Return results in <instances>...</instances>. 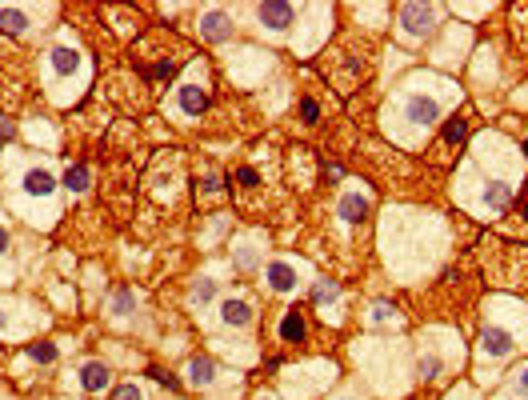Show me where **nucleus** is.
I'll use <instances>...</instances> for the list:
<instances>
[{
    "mask_svg": "<svg viewBox=\"0 0 528 400\" xmlns=\"http://www.w3.org/2000/svg\"><path fill=\"white\" fill-rule=\"evenodd\" d=\"M304 336H308L304 312L301 308H288L285 317H280V340H285V344H304Z\"/></svg>",
    "mask_w": 528,
    "mask_h": 400,
    "instance_id": "8",
    "label": "nucleus"
},
{
    "mask_svg": "<svg viewBox=\"0 0 528 400\" xmlns=\"http://www.w3.org/2000/svg\"><path fill=\"white\" fill-rule=\"evenodd\" d=\"M48 64H52V72H56V77H72V72H77V64H80V52H77V48H52Z\"/></svg>",
    "mask_w": 528,
    "mask_h": 400,
    "instance_id": "14",
    "label": "nucleus"
},
{
    "mask_svg": "<svg viewBox=\"0 0 528 400\" xmlns=\"http://www.w3.org/2000/svg\"><path fill=\"white\" fill-rule=\"evenodd\" d=\"M0 29L20 36V32L29 29V13H24V8H0Z\"/></svg>",
    "mask_w": 528,
    "mask_h": 400,
    "instance_id": "16",
    "label": "nucleus"
},
{
    "mask_svg": "<svg viewBox=\"0 0 528 400\" xmlns=\"http://www.w3.org/2000/svg\"><path fill=\"white\" fill-rule=\"evenodd\" d=\"M416 376H420V381H436V376H440V356H420V365H416Z\"/></svg>",
    "mask_w": 528,
    "mask_h": 400,
    "instance_id": "20",
    "label": "nucleus"
},
{
    "mask_svg": "<svg viewBox=\"0 0 528 400\" xmlns=\"http://www.w3.org/2000/svg\"><path fill=\"white\" fill-rule=\"evenodd\" d=\"M80 384H84V392H104L112 384V368L104 360H88L80 368Z\"/></svg>",
    "mask_w": 528,
    "mask_h": 400,
    "instance_id": "6",
    "label": "nucleus"
},
{
    "mask_svg": "<svg viewBox=\"0 0 528 400\" xmlns=\"http://www.w3.org/2000/svg\"><path fill=\"white\" fill-rule=\"evenodd\" d=\"M301 116H304V125H317V120H320V104L304 96V100H301Z\"/></svg>",
    "mask_w": 528,
    "mask_h": 400,
    "instance_id": "25",
    "label": "nucleus"
},
{
    "mask_svg": "<svg viewBox=\"0 0 528 400\" xmlns=\"http://www.w3.org/2000/svg\"><path fill=\"white\" fill-rule=\"evenodd\" d=\"M404 116H408V120H413V125H436V116H440V104H436V100H432V96H408V100H404Z\"/></svg>",
    "mask_w": 528,
    "mask_h": 400,
    "instance_id": "3",
    "label": "nucleus"
},
{
    "mask_svg": "<svg viewBox=\"0 0 528 400\" xmlns=\"http://www.w3.org/2000/svg\"><path fill=\"white\" fill-rule=\"evenodd\" d=\"M0 253H8V228H0Z\"/></svg>",
    "mask_w": 528,
    "mask_h": 400,
    "instance_id": "33",
    "label": "nucleus"
},
{
    "mask_svg": "<svg viewBox=\"0 0 528 400\" xmlns=\"http://www.w3.org/2000/svg\"><path fill=\"white\" fill-rule=\"evenodd\" d=\"M189 381L196 388H208V384L216 381V365H212V356H192L189 360Z\"/></svg>",
    "mask_w": 528,
    "mask_h": 400,
    "instance_id": "11",
    "label": "nucleus"
},
{
    "mask_svg": "<svg viewBox=\"0 0 528 400\" xmlns=\"http://www.w3.org/2000/svg\"><path fill=\"white\" fill-rule=\"evenodd\" d=\"M0 136H13V120H8L4 112H0Z\"/></svg>",
    "mask_w": 528,
    "mask_h": 400,
    "instance_id": "31",
    "label": "nucleus"
},
{
    "mask_svg": "<svg viewBox=\"0 0 528 400\" xmlns=\"http://www.w3.org/2000/svg\"><path fill=\"white\" fill-rule=\"evenodd\" d=\"M525 160H528V141H525Z\"/></svg>",
    "mask_w": 528,
    "mask_h": 400,
    "instance_id": "34",
    "label": "nucleus"
},
{
    "mask_svg": "<svg viewBox=\"0 0 528 400\" xmlns=\"http://www.w3.org/2000/svg\"><path fill=\"white\" fill-rule=\"evenodd\" d=\"M200 36H205V40H228V36H232L228 13H224V8H208V13L200 16Z\"/></svg>",
    "mask_w": 528,
    "mask_h": 400,
    "instance_id": "4",
    "label": "nucleus"
},
{
    "mask_svg": "<svg viewBox=\"0 0 528 400\" xmlns=\"http://www.w3.org/2000/svg\"><path fill=\"white\" fill-rule=\"evenodd\" d=\"M432 20H436V8H429V4H400V24L408 36L432 32Z\"/></svg>",
    "mask_w": 528,
    "mask_h": 400,
    "instance_id": "1",
    "label": "nucleus"
},
{
    "mask_svg": "<svg viewBox=\"0 0 528 400\" xmlns=\"http://www.w3.org/2000/svg\"><path fill=\"white\" fill-rule=\"evenodd\" d=\"M176 104H180V112H184V116H200V112L208 109V93L200 88V84H180Z\"/></svg>",
    "mask_w": 528,
    "mask_h": 400,
    "instance_id": "7",
    "label": "nucleus"
},
{
    "mask_svg": "<svg viewBox=\"0 0 528 400\" xmlns=\"http://www.w3.org/2000/svg\"><path fill=\"white\" fill-rule=\"evenodd\" d=\"M88 180H93V173H88V164H80V160L64 168V189H68V192H77V196H80L84 189H88Z\"/></svg>",
    "mask_w": 528,
    "mask_h": 400,
    "instance_id": "15",
    "label": "nucleus"
},
{
    "mask_svg": "<svg viewBox=\"0 0 528 400\" xmlns=\"http://www.w3.org/2000/svg\"><path fill=\"white\" fill-rule=\"evenodd\" d=\"M112 400H144V392L136 384H120V388H112Z\"/></svg>",
    "mask_w": 528,
    "mask_h": 400,
    "instance_id": "26",
    "label": "nucleus"
},
{
    "mask_svg": "<svg viewBox=\"0 0 528 400\" xmlns=\"http://www.w3.org/2000/svg\"><path fill=\"white\" fill-rule=\"evenodd\" d=\"M480 352H484V356H509V352H512V333H509V328L488 324V328L480 333Z\"/></svg>",
    "mask_w": 528,
    "mask_h": 400,
    "instance_id": "5",
    "label": "nucleus"
},
{
    "mask_svg": "<svg viewBox=\"0 0 528 400\" xmlns=\"http://www.w3.org/2000/svg\"><path fill=\"white\" fill-rule=\"evenodd\" d=\"M200 192H205V196H208V192H216V176H205V184H200Z\"/></svg>",
    "mask_w": 528,
    "mask_h": 400,
    "instance_id": "32",
    "label": "nucleus"
},
{
    "mask_svg": "<svg viewBox=\"0 0 528 400\" xmlns=\"http://www.w3.org/2000/svg\"><path fill=\"white\" fill-rule=\"evenodd\" d=\"M525 221H528V205H525Z\"/></svg>",
    "mask_w": 528,
    "mask_h": 400,
    "instance_id": "35",
    "label": "nucleus"
},
{
    "mask_svg": "<svg viewBox=\"0 0 528 400\" xmlns=\"http://www.w3.org/2000/svg\"><path fill=\"white\" fill-rule=\"evenodd\" d=\"M192 304H208L212 301V296H216V280H208V276H200V280H196V285H192Z\"/></svg>",
    "mask_w": 528,
    "mask_h": 400,
    "instance_id": "18",
    "label": "nucleus"
},
{
    "mask_svg": "<svg viewBox=\"0 0 528 400\" xmlns=\"http://www.w3.org/2000/svg\"><path fill=\"white\" fill-rule=\"evenodd\" d=\"M237 180L244 184V189H256V184H260V176H256V168H240V173H237Z\"/></svg>",
    "mask_w": 528,
    "mask_h": 400,
    "instance_id": "28",
    "label": "nucleus"
},
{
    "mask_svg": "<svg viewBox=\"0 0 528 400\" xmlns=\"http://www.w3.org/2000/svg\"><path fill=\"white\" fill-rule=\"evenodd\" d=\"M324 176H328V180H340V176H344V168H340V164H324Z\"/></svg>",
    "mask_w": 528,
    "mask_h": 400,
    "instance_id": "30",
    "label": "nucleus"
},
{
    "mask_svg": "<svg viewBox=\"0 0 528 400\" xmlns=\"http://www.w3.org/2000/svg\"><path fill=\"white\" fill-rule=\"evenodd\" d=\"M336 296H340V285H336V280H317V285H312V301L317 304H328V301H336Z\"/></svg>",
    "mask_w": 528,
    "mask_h": 400,
    "instance_id": "19",
    "label": "nucleus"
},
{
    "mask_svg": "<svg viewBox=\"0 0 528 400\" xmlns=\"http://www.w3.org/2000/svg\"><path fill=\"white\" fill-rule=\"evenodd\" d=\"M464 136H468V120H461V116H452V120L445 125V141H448V144H461Z\"/></svg>",
    "mask_w": 528,
    "mask_h": 400,
    "instance_id": "21",
    "label": "nucleus"
},
{
    "mask_svg": "<svg viewBox=\"0 0 528 400\" xmlns=\"http://www.w3.org/2000/svg\"><path fill=\"white\" fill-rule=\"evenodd\" d=\"M256 20L280 32V29H288V24L296 20V4H288V0H269V4H260V8H256Z\"/></svg>",
    "mask_w": 528,
    "mask_h": 400,
    "instance_id": "2",
    "label": "nucleus"
},
{
    "mask_svg": "<svg viewBox=\"0 0 528 400\" xmlns=\"http://www.w3.org/2000/svg\"><path fill=\"white\" fill-rule=\"evenodd\" d=\"M509 200H512V189L504 180H493V184L484 189V205L488 208H509Z\"/></svg>",
    "mask_w": 528,
    "mask_h": 400,
    "instance_id": "17",
    "label": "nucleus"
},
{
    "mask_svg": "<svg viewBox=\"0 0 528 400\" xmlns=\"http://www.w3.org/2000/svg\"><path fill=\"white\" fill-rule=\"evenodd\" d=\"M132 292H128V288H116V292H112V312H116V317H128V312H132Z\"/></svg>",
    "mask_w": 528,
    "mask_h": 400,
    "instance_id": "22",
    "label": "nucleus"
},
{
    "mask_svg": "<svg viewBox=\"0 0 528 400\" xmlns=\"http://www.w3.org/2000/svg\"><path fill=\"white\" fill-rule=\"evenodd\" d=\"M221 320L228 328H244L248 320H253V304L248 301H224L221 304Z\"/></svg>",
    "mask_w": 528,
    "mask_h": 400,
    "instance_id": "10",
    "label": "nucleus"
},
{
    "mask_svg": "<svg viewBox=\"0 0 528 400\" xmlns=\"http://www.w3.org/2000/svg\"><path fill=\"white\" fill-rule=\"evenodd\" d=\"M29 356H32V360H40V365H52V360H56V344H48V340L29 344Z\"/></svg>",
    "mask_w": 528,
    "mask_h": 400,
    "instance_id": "23",
    "label": "nucleus"
},
{
    "mask_svg": "<svg viewBox=\"0 0 528 400\" xmlns=\"http://www.w3.org/2000/svg\"><path fill=\"white\" fill-rule=\"evenodd\" d=\"M52 189H56V180H52V173H48V168H29V173H24V192H29V196H40V200H48V196H52Z\"/></svg>",
    "mask_w": 528,
    "mask_h": 400,
    "instance_id": "9",
    "label": "nucleus"
},
{
    "mask_svg": "<svg viewBox=\"0 0 528 400\" xmlns=\"http://www.w3.org/2000/svg\"><path fill=\"white\" fill-rule=\"evenodd\" d=\"M512 376H516V381H512V388H516V397H525V400H528V365L520 368V372H512Z\"/></svg>",
    "mask_w": 528,
    "mask_h": 400,
    "instance_id": "27",
    "label": "nucleus"
},
{
    "mask_svg": "<svg viewBox=\"0 0 528 400\" xmlns=\"http://www.w3.org/2000/svg\"><path fill=\"white\" fill-rule=\"evenodd\" d=\"M148 376H152L160 388H168V392H180V381H176L173 372H164V368H148Z\"/></svg>",
    "mask_w": 528,
    "mask_h": 400,
    "instance_id": "24",
    "label": "nucleus"
},
{
    "mask_svg": "<svg viewBox=\"0 0 528 400\" xmlns=\"http://www.w3.org/2000/svg\"><path fill=\"white\" fill-rule=\"evenodd\" d=\"M269 285L276 288V292H292L296 288V272H292V264H285V260H276V264H269Z\"/></svg>",
    "mask_w": 528,
    "mask_h": 400,
    "instance_id": "13",
    "label": "nucleus"
},
{
    "mask_svg": "<svg viewBox=\"0 0 528 400\" xmlns=\"http://www.w3.org/2000/svg\"><path fill=\"white\" fill-rule=\"evenodd\" d=\"M392 317V308H388V304H376V308H372V320H388Z\"/></svg>",
    "mask_w": 528,
    "mask_h": 400,
    "instance_id": "29",
    "label": "nucleus"
},
{
    "mask_svg": "<svg viewBox=\"0 0 528 400\" xmlns=\"http://www.w3.org/2000/svg\"><path fill=\"white\" fill-rule=\"evenodd\" d=\"M340 221H349V224H360L368 216V196H360V192H352V196H344L340 200Z\"/></svg>",
    "mask_w": 528,
    "mask_h": 400,
    "instance_id": "12",
    "label": "nucleus"
}]
</instances>
